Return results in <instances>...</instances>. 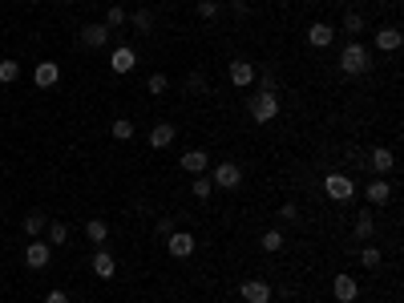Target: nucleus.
Wrapping results in <instances>:
<instances>
[{"instance_id":"obj_1","label":"nucleus","mask_w":404,"mask_h":303,"mask_svg":"<svg viewBox=\"0 0 404 303\" xmlns=\"http://www.w3.org/2000/svg\"><path fill=\"white\" fill-rule=\"evenodd\" d=\"M247 114H251L255 125L275 121V117H279V94H275V89H255V94L247 97Z\"/></svg>"},{"instance_id":"obj_2","label":"nucleus","mask_w":404,"mask_h":303,"mask_svg":"<svg viewBox=\"0 0 404 303\" xmlns=\"http://www.w3.org/2000/svg\"><path fill=\"white\" fill-rule=\"evenodd\" d=\"M372 69V53L360 45V41H348L344 45V53H340V73L344 77H360V73Z\"/></svg>"},{"instance_id":"obj_3","label":"nucleus","mask_w":404,"mask_h":303,"mask_svg":"<svg viewBox=\"0 0 404 303\" xmlns=\"http://www.w3.org/2000/svg\"><path fill=\"white\" fill-rule=\"evenodd\" d=\"M324 194H328L332 202H352V198H356V178H348V174L332 170V174L324 178Z\"/></svg>"},{"instance_id":"obj_4","label":"nucleus","mask_w":404,"mask_h":303,"mask_svg":"<svg viewBox=\"0 0 404 303\" xmlns=\"http://www.w3.org/2000/svg\"><path fill=\"white\" fill-rule=\"evenodd\" d=\"M211 182L218 190H238V187H243V166H238V162H218L211 170Z\"/></svg>"},{"instance_id":"obj_5","label":"nucleus","mask_w":404,"mask_h":303,"mask_svg":"<svg viewBox=\"0 0 404 303\" xmlns=\"http://www.w3.org/2000/svg\"><path fill=\"white\" fill-rule=\"evenodd\" d=\"M227 77H231V85H235V89H251V85H255V77H259V69H255L247 57H235V61H231V69H227Z\"/></svg>"},{"instance_id":"obj_6","label":"nucleus","mask_w":404,"mask_h":303,"mask_svg":"<svg viewBox=\"0 0 404 303\" xmlns=\"http://www.w3.org/2000/svg\"><path fill=\"white\" fill-rule=\"evenodd\" d=\"M49 259H53V247H49L45 239H33V243L24 247V267H28V271H45Z\"/></svg>"},{"instance_id":"obj_7","label":"nucleus","mask_w":404,"mask_h":303,"mask_svg":"<svg viewBox=\"0 0 404 303\" xmlns=\"http://www.w3.org/2000/svg\"><path fill=\"white\" fill-rule=\"evenodd\" d=\"M194 234L191 231H174V234H166V255L170 259H191L194 255Z\"/></svg>"},{"instance_id":"obj_8","label":"nucleus","mask_w":404,"mask_h":303,"mask_svg":"<svg viewBox=\"0 0 404 303\" xmlns=\"http://www.w3.org/2000/svg\"><path fill=\"white\" fill-rule=\"evenodd\" d=\"M238 295H243V303H271V300H275L271 283H263V279H247V283H238Z\"/></svg>"},{"instance_id":"obj_9","label":"nucleus","mask_w":404,"mask_h":303,"mask_svg":"<svg viewBox=\"0 0 404 303\" xmlns=\"http://www.w3.org/2000/svg\"><path fill=\"white\" fill-rule=\"evenodd\" d=\"M332 295L340 303H356L360 300V283H356V275H348V271H340L332 279Z\"/></svg>"},{"instance_id":"obj_10","label":"nucleus","mask_w":404,"mask_h":303,"mask_svg":"<svg viewBox=\"0 0 404 303\" xmlns=\"http://www.w3.org/2000/svg\"><path fill=\"white\" fill-rule=\"evenodd\" d=\"M372 45H376V53H396V49L404 45V33L396 28V24H384V28H376Z\"/></svg>"},{"instance_id":"obj_11","label":"nucleus","mask_w":404,"mask_h":303,"mask_svg":"<svg viewBox=\"0 0 404 303\" xmlns=\"http://www.w3.org/2000/svg\"><path fill=\"white\" fill-rule=\"evenodd\" d=\"M61 81V65L57 61H37V69H33V85L37 89H53Z\"/></svg>"},{"instance_id":"obj_12","label":"nucleus","mask_w":404,"mask_h":303,"mask_svg":"<svg viewBox=\"0 0 404 303\" xmlns=\"http://www.w3.org/2000/svg\"><path fill=\"white\" fill-rule=\"evenodd\" d=\"M178 162H182V170H186L191 178H198V174H207V170H211V154H207V150H186Z\"/></svg>"},{"instance_id":"obj_13","label":"nucleus","mask_w":404,"mask_h":303,"mask_svg":"<svg viewBox=\"0 0 404 303\" xmlns=\"http://www.w3.org/2000/svg\"><path fill=\"white\" fill-rule=\"evenodd\" d=\"M134 65H138V49L118 45L114 53H109V69L114 73H134Z\"/></svg>"},{"instance_id":"obj_14","label":"nucleus","mask_w":404,"mask_h":303,"mask_svg":"<svg viewBox=\"0 0 404 303\" xmlns=\"http://www.w3.org/2000/svg\"><path fill=\"white\" fill-rule=\"evenodd\" d=\"M368 166L376 170V178H388V174H392V166H396V154H392L388 146H376V150L368 154Z\"/></svg>"},{"instance_id":"obj_15","label":"nucleus","mask_w":404,"mask_h":303,"mask_svg":"<svg viewBox=\"0 0 404 303\" xmlns=\"http://www.w3.org/2000/svg\"><path fill=\"white\" fill-rule=\"evenodd\" d=\"M308 45L311 49H332L335 45V24H308Z\"/></svg>"},{"instance_id":"obj_16","label":"nucleus","mask_w":404,"mask_h":303,"mask_svg":"<svg viewBox=\"0 0 404 303\" xmlns=\"http://www.w3.org/2000/svg\"><path fill=\"white\" fill-rule=\"evenodd\" d=\"M94 275L97 279H114V275H118V259H114V251H105V247H97L94 251Z\"/></svg>"},{"instance_id":"obj_17","label":"nucleus","mask_w":404,"mask_h":303,"mask_svg":"<svg viewBox=\"0 0 404 303\" xmlns=\"http://www.w3.org/2000/svg\"><path fill=\"white\" fill-rule=\"evenodd\" d=\"M364 198H368V207H384V202L392 198V182H388V178H372V182L364 187Z\"/></svg>"},{"instance_id":"obj_18","label":"nucleus","mask_w":404,"mask_h":303,"mask_svg":"<svg viewBox=\"0 0 404 303\" xmlns=\"http://www.w3.org/2000/svg\"><path fill=\"white\" fill-rule=\"evenodd\" d=\"M81 45L85 49H105L109 45V28H105V24H81Z\"/></svg>"},{"instance_id":"obj_19","label":"nucleus","mask_w":404,"mask_h":303,"mask_svg":"<svg viewBox=\"0 0 404 303\" xmlns=\"http://www.w3.org/2000/svg\"><path fill=\"white\" fill-rule=\"evenodd\" d=\"M174 138H178V130H174L170 121H158L146 141H150V150H166V146H174Z\"/></svg>"},{"instance_id":"obj_20","label":"nucleus","mask_w":404,"mask_h":303,"mask_svg":"<svg viewBox=\"0 0 404 303\" xmlns=\"http://www.w3.org/2000/svg\"><path fill=\"white\" fill-rule=\"evenodd\" d=\"M352 234H356L360 243H368L372 234H376V218H372V210H360L356 223H352Z\"/></svg>"},{"instance_id":"obj_21","label":"nucleus","mask_w":404,"mask_h":303,"mask_svg":"<svg viewBox=\"0 0 404 303\" xmlns=\"http://www.w3.org/2000/svg\"><path fill=\"white\" fill-rule=\"evenodd\" d=\"M85 239H89L94 247H105V239H109V223H105V218H85Z\"/></svg>"},{"instance_id":"obj_22","label":"nucleus","mask_w":404,"mask_h":303,"mask_svg":"<svg viewBox=\"0 0 404 303\" xmlns=\"http://www.w3.org/2000/svg\"><path fill=\"white\" fill-rule=\"evenodd\" d=\"M45 243L49 247H65V243H69V227H65V223H49L45 227Z\"/></svg>"},{"instance_id":"obj_23","label":"nucleus","mask_w":404,"mask_h":303,"mask_svg":"<svg viewBox=\"0 0 404 303\" xmlns=\"http://www.w3.org/2000/svg\"><path fill=\"white\" fill-rule=\"evenodd\" d=\"M130 28H138V33H154V12L142 4L138 12H130Z\"/></svg>"},{"instance_id":"obj_24","label":"nucleus","mask_w":404,"mask_h":303,"mask_svg":"<svg viewBox=\"0 0 404 303\" xmlns=\"http://www.w3.org/2000/svg\"><path fill=\"white\" fill-rule=\"evenodd\" d=\"M12 81H21V61L4 57V61H0V85H12Z\"/></svg>"},{"instance_id":"obj_25","label":"nucleus","mask_w":404,"mask_h":303,"mask_svg":"<svg viewBox=\"0 0 404 303\" xmlns=\"http://www.w3.org/2000/svg\"><path fill=\"white\" fill-rule=\"evenodd\" d=\"M380 247H372V243H364V247H360V263H364V267H368V271H380Z\"/></svg>"},{"instance_id":"obj_26","label":"nucleus","mask_w":404,"mask_h":303,"mask_svg":"<svg viewBox=\"0 0 404 303\" xmlns=\"http://www.w3.org/2000/svg\"><path fill=\"white\" fill-rule=\"evenodd\" d=\"M259 247L267 251V255H279V251H283V231H263Z\"/></svg>"},{"instance_id":"obj_27","label":"nucleus","mask_w":404,"mask_h":303,"mask_svg":"<svg viewBox=\"0 0 404 303\" xmlns=\"http://www.w3.org/2000/svg\"><path fill=\"white\" fill-rule=\"evenodd\" d=\"M191 190H194V198H198V202H207V198H211V194H214V182H211V174H198V178H194V182H191Z\"/></svg>"},{"instance_id":"obj_28","label":"nucleus","mask_w":404,"mask_h":303,"mask_svg":"<svg viewBox=\"0 0 404 303\" xmlns=\"http://www.w3.org/2000/svg\"><path fill=\"white\" fill-rule=\"evenodd\" d=\"M125 24H130V12H125V8H121V4H114V8H109V12H105V28H109V33H114V28H125Z\"/></svg>"},{"instance_id":"obj_29","label":"nucleus","mask_w":404,"mask_h":303,"mask_svg":"<svg viewBox=\"0 0 404 303\" xmlns=\"http://www.w3.org/2000/svg\"><path fill=\"white\" fill-rule=\"evenodd\" d=\"M364 17H360V12H344V21H340V28H344V33H348V37H360V33H364Z\"/></svg>"},{"instance_id":"obj_30","label":"nucleus","mask_w":404,"mask_h":303,"mask_svg":"<svg viewBox=\"0 0 404 303\" xmlns=\"http://www.w3.org/2000/svg\"><path fill=\"white\" fill-rule=\"evenodd\" d=\"M146 89H150L154 97H162L170 89V77H166V73H150V77H146Z\"/></svg>"},{"instance_id":"obj_31","label":"nucleus","mask_w":404,"mask_h":303,"mask_svg":"<svg viewBox=\"0 0 404 303\" xmlns=\"http://www.w3.org/2000/svg\"><path fill=\"white\" fill-rule=\"evenodd\" d=\"M45 227H49V218L41 214V210H33V214L24 218V231L33 234V239H37V234H45Z\"/></svg>"},{"instance_id":"obj_32","label":"nucleus","mask_w":404,"mask_h":303,"mask_svg":"<svg viewBox=\"0 0 404 303\" xmlns=\"http://www.w3.org/2000/svg\"><path fill=\"white\" fill-rule=\"evenodd\" d=\"M109 134H114L118 141H130L134 138V121H130V117H118V121L109 125Z\"/></svg>"},{"instance_id":"obj_33","label":"nucleus","mask_w":404,"mask_h":303,"mask_svg":"<svg viewBox=\"0 0 404 303\" xmlns=\"http://www.w3.org/2000/svg\"><path fill=\"white\" fill-rule=\"evenodd\" d=\"M186 89H191L194 97H202L207 94V77H202V73H186Z\"/></svg>"},{"instance_id":"obj_34","label":"nucleus","mask_w":404,"mask_h":303,"mask_svg":"<svg viewBox=\"0 0 404 303\" xmlns=\"http://www.w3.org/2000/svg\"><path fill=\"white\" fill-rule=\"evenodd\" d=\"M198 17L202 21H214L218 17V0H198Z\"/></svg>"},{"instance_id":"obj_35","label":"nucleus","mask_w":404,"mask_h":303,"mask_svg":"<svg viewBox=\"0 0 404 303\" xmlns=\"http://www.w3.org/2000/svg\"><path fill=\"white\" fill-rule=\"evenodd\" d=\"M174 231H178V227H174V218H158V223H154V234H162V239L174 234Z\"/></svg>"},{"instance_id":"obj_36","label":"nucleus","mask_w":404,"mask_h":303,"mask_svg":"<svg viewBox=\"0 0 404 303\" xmlns=\"http://www.w3.org/2000/svg\"><path fill=\"white\" fill-rule=\"evenodd\" d=\"M279 218H283V223H295V218H299V207H295V202H283V207H279Z\"/></svg>"},{"instance_id":"obj_37","label":"nucleus","mask_w":404,"mask_h":303,"mask_svg":"<svg viewBox=\"0 0 404 303\" xmlns=\"http://www.w3.org/2000/svg\"><path fill=\"white\" fill-rule=\"evenodd\" d=\"M45 303H69V295H65V291L57 287V291H49V295H45Z\"/></svg>"},{"instance_id":"obj_38","label":"nucleus","mask_w":404,"mask_h":303,"mask_svg":"<svg viewBox=\"0 0 404 303\" xmlns=\"http://www.w3.org/2000/svg\"><path fill=\"white\" fill-rule=\"evenodd\" d=\"M376 4H392V0H376Z\"/></svg>"},{"instance_id":"obj_39","label":"nucleus","mask_w":404,"mask_h":303,"mask_svg":"<svg viewBox=\"0 0 404 303\" xmlns=\"http://www.w3.org/2000/svg\"><path fill=\"white\" fill-rule=\"evenodd\" d=\"M61 4H77V0H61Z\"/></svg>"},{"instance_id":"obj_40","label":"nucleus","mask_w":404,"mask_h":303,"mask_svg":"<svg viewBox=\"0 0 404 303\" xmlns=\"http://www.w3.org/2000/svg\"><path fill=\"white\" fill-rule=\"evenodd\" d=\"M0 17H4V8H0Z\"/></svg>"},{"instance_id":"obj_41","label":"nucleus","mask_w":404,"mask_h":303,"mask_svg":"<svg viewBox=\"0 0 404 303\" xmlns=\"http://www.w3.org/2000/svg\"><path fill=\"white\" fill-rule=\"evenodd\" d=\"M0 303H4V300H0Z\"/></svg>"},{"instance_id":"obj_42","label":"nucleus","mask_w":404,"mask_h":303,"mask_svg":"<svg viewBox=\"0 0 404 303\" xmlns=\"http://www.w3.org/2000/svg\"><path fill=\"white\" fill-rule=\"evenodd\" d=\"M142 4H146V0H142Z\"/></svg>"}]
</instances>
